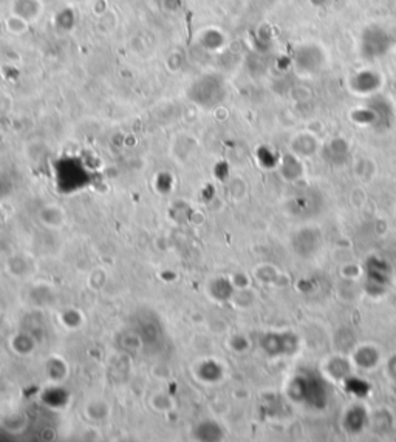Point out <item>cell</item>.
<instances>
[{
  "label": "cell",
  "mask_w": 396,
  "mask_h": 442,
  "mask_svg": "<svg viewBox=\"0 0 396 442\" xmlns=\"http://www.w3.org/2000/svg\"><path fill=\"white\" fill-rule=\"evenodd\" d=\"M5 25H7L8 31H10V33H13V34H22V33H25V31H27V28H28L27 21H25L24 17L17 16V14H14V16L8 17V19H7V22H5Z\"/></svg>",
  "instance_id": "obj_1"
}]
</instances>
